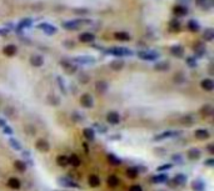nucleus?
Instances as JSON below:
<instances>
[{"instance_id": "nucleus-38", "label": "nucleus", "mask_w": 214, "mask_h": 191, "mask_svg": "<svg viewBox=\"0 0 214 191\" xmlns=\"http://www.w3.org/2000/svg\"><path fill=\"white\" fill-rule=\"evenodd\" d=\"M212 111H213V109H212V106H210V105H205V106H203V109H202V110H200V113H202L204 116L210 115V114H212Z\"/></svg>"}, {"instance_id": "nucleus-47", "label": "nucleus", "mask_w": 214, "mask_h": 191, "mask_svg": "<svg viewBox=\"0 0 214 191\" xmlns=\"http://www.w3.org/2000/svg\"><path fill=\"white\" fill-rule=\"evenodd\" d=\"M129 191H143V189L139 185H133V186H130Z\"/></svg>"}, {"instance_id": "nucleus-15", "label": "nucleus", "mask_w": 214, "mask_h": 191, "mask_svg": "<svg viewBox=\"0 0 214 191\" xmlns=\"http://www.w3.org/2000/svg\"><path fill=\"white\" fill-rule=\"evenodd\" d=\"M173 13H174L177 16H184V15H186V13H188V9L184 5H177L173 8Z\"/></svg>"}, {"instance_id": "nucleus-50", "label": "nucleus", "mask_w": 214, "mask_h": 191, "mask_svg": "<svg viewBox=\"0 0 214 191\" xmlns=\"http://www.w3.org/2000/svg\"><path fill=\"white\" fill-rule=\"evenodd\" d=\"M173 159L177 160V161H180V156L179 155H173Z\"/></svg>"}, {"instance_id": "nucleus-33", "label": "nucleus", "mask_w": 214, "mask_h": 191, "mask_svg": "<svg viewBox=\"0 0 214 191\" xmlns=\"http://www.w3.org/2000/svg\"><path fill=\"white\" fill-rule=\"evenodd\" d=\"M169 28H170L172 31H179V30H180V23H179L177 19L172 20V21L169 23Z\"/></svg>"}, {"instance_id": "nucleus-6", "label": "nucleus", "mask_w": 214, "mask_h": 191, "mask_svg": "<svg viewBox=\"0 0 214 191\" xmlns=\"http://www.w3.org/2000/svg\"><path fill=\"white\" fill-rule=\"evenodd\" d=\"M138 56L143 60H155L158 58V54L153 51H139Z\"/></svg>"}, {"instance_id": "nucleus-10", "label": "nucleus", "mask_w": 214, "mask_h": 191, "mask_svg": "<svg viewBox=\"0 0 214 191\" xmlns=\"http://www.w3.org/2000/svg\"><path fill=\"white\" fill-rule=\"evenodd\" d=\"M95 90L99 92V94H104L106 90H108V83L104 80H99L95 83Z\"/></svg>"}, {"instance_id": "nucleus-27", "label": "nucleus", "mask_w": 214, "mask_h": 191, "mask_svg": "<svg viewBox=\"0 0 214 191\" xmlns=\"http://www.w3.org/2000/svg\"><path fill=\"white\" fill-rule=\"evenodd\" d=\"M170 52L173 54L174 56H178V58H180L182 55H183V52H184V50H183V48L182 46H179V45H175V46H172V49H170Z\"/></svg>"}, {"instance_id": "nucleus-13", "label": "nucleus", "mask_w": 214, "mask_h": 191, "mask_svg": "<svg viewBox=\"0 0 214 191\" xmlns=\"http://www.w3.org/2000/svg\"><path fill=\"white\" fill-rule=\"evenodd\" d=\"M8 186L13 190H19L21 187V182L19 181V179H17V177H10L8 180Z\"/></svg>"}, {"instance_id": "nucleus-19", "label": "nucleus", "mask_w": 214, "mask_h": 191, "mask_svg": "<svg viewBox=\"0 0 214 191\" xmlns=\"http://www.w3.org/2000/svg\"><path fill=\"white\" fill-rule=\"evenodd\" d=\"M106 184H108V186L112 187V189L116 187L119 185V177L116 175H110L108 177V180H106Z\"/></svg>"}, {"instance_id": "nucleus-35", "label": "nucleus", "mask_w": 214, "mask_h": 191, "mask_svg": "<svg viewBox=\"0 0 214 191\" xmlns=\"http://www.w3.org/2000/svg\"><path fill=\"white\" fill-rule=\"evenodd\" d=\"M188 29H189L190 31H193V33H197V31L199 30V24H198L195 20H189V23H188Z\"/></svg>"}, {"instance_id": "nucleus-29", "label": "nucleus", "mask_w": 214, "mask_h": 191, "mask_svg": "<svg viewBox=\"0 0 214 191\" xmlns=\"http://www.w3.org/2000/svg\"><path fill=\"white\" fill-rule=\"evenodd\" d=\"M213 38H214V31H213V29H210V28L205 29L204 33H203V39L205 40V41H212Z\"/></svg>"}, {"instance_id": "nucleus-11", "label": "nucleus", "mask_w": 214, "mask_h": 191, "mask_svg": "<svg viewBox=\"0 0 214 191\" xmlns=\"http://www.w3.org/2000/svg\"><path fill=\"white\" fill-rule=\"evenodd\" d=\"M200 86H202V89L205 91H212L214 89V83L212 79H204V80H202V83H200Z\"/></svg>"}, {"instance_id": "nucleus-49", "label": "nucleus", "mask_w": 214, "mask_h": 191, "mask_svg": "<svg viewBox=\"0 0 214 191\" xmlns=\"http://www.w3.org/2000/svg\"><path fill=\"white\" fill-rule=\"evenodd\" d=\"M188 64H189L190 66H193V67H194V66L197 65V63H195V60H193L192 58H189V59H188Z\"/></svg>"}, {"instance_id": "nucleus-17", "label": "nucleus", "mask_w": 214, "mask_h": 191, "mask_svg": "<svg viewBox=\"0 0 214 191\" xmlns=\"http://www.w3.org/2000/svg\"><path fill=\"white\" fill-rule=\"evenodd\" d=\"M39 29L43 30V31H45L46 34H54V33L57 31V28H55V26H53V25H50V24H40V25H39Z\"/></svg>"}, {"instance_id": "nucleus-45", "label": "nucleus", "mask_w": 214, "mask_h": 191, "mask_svg": "<svg viewBox=\"0 0 214 191\" xmlns=\"http://www.w3.org/2000/svg\"><path fill=\"white\" fill-rule=\"evenodd\" d=\"M85 58H87V56H85ZM85 58L83 59V56H80V58H76L75 60L79 61V63H91V61H93V59H91L90 56H89V59H85Z\"/></svg>"}, {"instance_id": "nucleus-5", "label": "nucleus", "mask_w": 214, "mask_h": 191, "mask_svg": "<svg viewBox=\"0 0 214 191\" xmlns=\"http://www.w3.org/2000/svg\"><path fill=\"white\" fill-rule=\"evenodd\" d=\"M80 104H82V106H84L87 109H90L93 106V104H94V101H93V98L89 94H83L82 98H80Z\"/></svg>"}, {"instance_id": "nucleus-30", "label": "nucleus", "mask_w": 214, "mask_h": 191, "mask_svg": "<svg viewBox=\"0 0 214 191\" xmlns=\"http://www.w3.org/2000/svg\"><path fill=\"white\" fill-rule=\"evenodd\" d=\"M59 184H60L61 186H64V187H79L75 182L70 181L69 179H60V180H59Z\"/></svg>"}, {"instance_id": "nucleus-46", "label": "nucleus", "mask_w": 214, "mask_h": 191, "mask_svg": "<svg viewBox=\"0 0 214 191\" xmlns=\"http://www.w3.org/2000/svg\"><path fill=\"white\" fill-rule=\"evenodd\" d=\"M170 168H172L170 164H165V165H160V166L158 168V170H159V171H164V170H169Z\"/></svg>"}, {"instance_id": "nucleus-2", "label": "nucleus", "mask_w": 214, "mask_h": 191, "mask_svg": "<svg viewBox=\"0 0 214 191\" xmlns=\"http://www.w3.org/2000/svg\"><path fill=\"white\" fill-rule=\"evenodd\" d=\"M109 54L112 55H115V56H125V55H131V51L124 49V48H112L108 50Z\"/></svg>"}, {"instance_id": "nucleus-25", "label": "nucleus", "mask_w": 214, "mask_h": 191, "mask_svg": "<svg viewBox=\"0 0 214 191\" xmlns=\"http://www.w3.org/2000/svg\"><path fill=\"white\" fill-rule=\"evenodd\" d=\"M168 180V176L165 174H160V175H157V176H153L152 181L154 184H162V182H165Z\"/></svg>"}, {"instance_id": "nucleus-43", "label": "nucleus", "mask_w": 214, "mask_h": 191, "mask_svg": "<svg viewBox=\"0 0 214 191\" xmlns=\"http://www.w3.org/2000/svg\"><path fill=\"white\" fill-rule=\"evenodd\" d=\"M79 81H80L82 84H87L88 81H89V76H88L87 74H80V75H79Z\"/></svg>"}, {"instance_id": "nucleus-26", "label": "nucleus", "mask_w": 214, "mask_h": 191, "mask_svg": "<svg viewBox=\"0 0 214 191\" xmlns=\"http://www.w3.org/2000/svg\"><path fill=\"white\" fill-rule=\"evenodd\" d=\"M188 157L190 160H198L200 157V150L198 149H190L188 151Z\"/></svg>"}, {"instance_id": "nucleus-31", "label": "nucleus", "mask_w": 214, "mask_h": 191, "mask_svg": "<svg viewBox=\"0 0 214 191\" xmlns=\"http://www.w3.org/2000/svg\"><path fill=\"white\" fill-rule=\"evenodd\" d=\"M14 168H15L18 171H20V172H24V171L26 170V165H25V162H24V161H20V160L14 161Z\"/></svg>"}, {"instance_id": "nucleus-9", "label": "nucleus", "mask_w": 214, "mask_h": 191, "mask_svg": "<svg viewBox=\"0 0 214 191\" xmlns=\"http://www.w3.org/2000/svg\"><path fill=\"white\" fill-rule=\"evenodd\" d=\"M61 66H63V69L68 73V74H74L75 71H76V67L72 64V63H69V61H66V60H63L61 63Z\"/></svg>"}, {"instance_id": "nucleus-22", "label": "nucleus", "mask_w": 214, "mask_h": 191, "mask_svg": "<svg viewBox=\"0 0 214 191\" xmlns=\"http://www.w3.org/2000/svg\"><path fill=\"white\" fill-rule=\"evenodd\" d=\"M88 184H89L90 187H98L100 185V179L97 175H90L89 180H88Z\"/></svg>"}, {"instance_id": "nucleus-8", "label": "nucleus", "mask_w": 214, "mask_h": 191, "mask_svg": "<svg viewBox=\"0 0 214 191\" xmlns=\"http://www.w3.org/2000/svg\"><path fill=\"white\" fill-rule=\"evenodd\" d=\"M194 135H195V138L198 139V140H207V139H209V131L208 130H204V129H198V130H195V132H194Z\"/></svg>"}, {"instance_id": "nucleus-39", "label": "nucleus", "mask_w": 214, "mask_h": 191, "mask_svg": "<svg viewBox=\"0 0 214 191\" xmlns=\"http://www.w3.org/2000/svg\"><path fill=\"white\" fill-rule=\"evenodd\" d=\"M0 126H2V129H3V130L6 132V134H11V132H13V130H11V129H10V128L6 125V122H5V121H3V119H2V117H0Z\"/></svg>"}, {"instance_id": "nucleus-37", "label": "nucleus", "mask_w": 214, "mask_h": 191, "mask_svg": "<svg viewBox=\"0 0 214 191\" xmlns=\"http://www.w3.org/2000/svg\"><path fill=\"white\" fill-rule=\"evenodd\" d=\"M184 80H185V76H184L183 73H177V74L174 75V81H175L177 84H182V83H184Z\"/></svg>"}, {"instance_id": "nucleus-4", "label": "nucleus", "mask_w": 214, "mask_h": 191, "mask_svg": "<svg viewBox=\"0 0 214 191\" xmlns=\"http://www.w3.org/2000/svg\"><path fill=\"white\" fill-rule=\"evenodd\" d=\"M180 135V131H165V132H162V134H159L157 135L154 140L155 141H160V140H163V139H169V138H174V136H178Z\"/></svg>"}, {"instance_id": "nucleus-3", "label": "nucleus", "mask_w": 214, "mask_h": 191, "mask_svg": "<svg viewBox=\"0 0 214 191\" xmlns=\"http://www.w3.org/2000/svg\"><path fill=\"white\" fill-rule=\"evenodd\" d=\"M35 147L39 150L40 153H48L50 150V145H49V142L45 139H39L35 142Z\"/></svg>"}, {"instance_id": "nucleus-21", "label": "nucleus", "mask_w": 214, "mask_h": 191, "mask_svg": "<svg viewBox=\"0 0 214 191\" xmlns=\"http://www.w3.org/2000/svg\"><path fill=\"white\" fill-rule=\"evenodd\" d=\"M114 38L116 40H120V41H129L130 40V35L128 33H124V31H118L114 34Z\"/></svg>"}, {"instance_id": "nucleus-44", "label": "nucleus", "mask_w": 214, "mask_h": 191, "mask_svg": "<svg viewBox=\"0 0 214 191\" xmlns=\"http://www.w3.org/2000/svg\"><path fill=\"white\" fill-rule=\"evenodd\" d=\"M31 25V20H29V19H26V20H23L21 23H20V25H19V28H26V26H30Z\"/></svg>"}, {"instance_id": "nucleus-12", "label": "nucleus", "mask_w": 214, "mask_h": 191, "mask_svg": "<svg viewBox=\"0 0 214 191\" xmlns=\"http://www.w3.org/2000/svg\"><path fill=\"white\" fill-rule=\"evenodd\" d=\"M30 64L34 67H40L44 64V59H43V56H40V55H33L30 58Z\"/></svg>"}, {"instance_id": "nucleus-51", "label": "nucleus", "mask_w": 214, "mask_h": 191, "mask_svg": "<svg viewBox=\"0 0 214 191\" xmlns=\"http://www.w3.org/2000/svg\"><path fill=\"white\" fill-rule=\"evenodd\" d=\"M205 164H207V165H212V164H213V160H209V161H207Z\"/></svg>"}, {"instance_id": "nucleus-1", "label": "nucleus", "mask_w": 214, "mask_h": 191, "mask_svg": "<svg viewBox=\"0 0 214 191\" xmlns=\"http://www.w3.org/2000/svg\"><path fill=\"white\" fill-rule=\"evenodd\" d=\"M84 23H89V21H85V20H72V21L63 23V26H64L65 29H69V30H76V29H79Z\"/></svg>"}, {"instance_id": "nucleus-36", "label": "nucleus", "mask_w": 214, "mask_h": 191, "mask_svg": "<svg viewBox=\"0 0 214 191\" xmlns=\"http://www.w3.org/2000/svg\"><path fill=\"white\" fill-rule=\"evenodd\" d=\"M193 190H195V191H203L204 190V184L202 181H199V180L194 181L193 182Z\"/></svg>"}, {"instance_id": "nucleus-32", "label": "nucleus", "mask_w": 214, "mask_h": 191, "mask_svg": "<svg viewBox=\"0 0 214 191\" xmlns=\"http://www.w3.org/2000/svg\"><path fill=\"white\" fill-rule=\"evenodd\" d=\"M174 184H177V185H183V184H185V181H186V176L185 175H183V174H178L175 177H174Z\"/></svg>"}, {"instance_id": "nucleus-28", "label": "nucleus", "mask_w": 214, "mask_h": 191, "mask_svg": "<svg viewBox=\"0 0 214 191\" xmlns=\"http://www.w3.org/2000/svg\"><path fill=\"white\" fill-rule=\"evenodd\" d=\"M80 162H82V161H80V159H79L78 155H74L73 154V155L69 156V164H70L73 168H78L80 165Z\"/></svg>"}, {"instance_id": "nucleus-41", "label": "nucleus", "mask_w": 214, "mask_h": 191, "mask_svg": "<svg viewBox=\"0 0 214 191\" xmlns=\"http://www.w3.org/2000/svg\"><path fill=\"white\" fill-rule=\"evenodd\" d=\"M49 103L51 105H59L60 104V100L55 96V95H50V96H49Z\"/></svg>"}, {"instance_id": "nucleus-14", "label": "nucleus", "mask_w": 214, "mask_h": 191, "mask_svg": "<svg viewBox=\"0 0 214 191\" xmlns=\"http://www.w3.org/2000/svg\"><path fill=\"white\" fill-rule=\"evenodd\" d=\"M94 39H95V36L91 33H83L79 35V40L82 43H91V41H94Z\"/></svg>"}, {"instance_id": "nucleus-40", "label": "nucleus", "mask_w": 214, "mask_h": 191, "mask_svg": "<svg viewBox=\"0 0 214 191\" xmlns=\"http://www.w3.org/2000/svg\"><path fill=\"white\" fill-rule=\"evenodd\" d=\"M108 161H109L110 164H114V165H119V164L122 162V161H120L115 155H112V154L108 155Z\"/></svg>"}, {"instance_id": "nucleus-7", "label": "nucleus", "mask_w": 214, "mask_h": 191, "mask_svg": "<svg viewBox=\"0 0 214 191\" xmlns=\"http://www.w3.org/2000/svg\"><path fill=\"white\" fill-rule=\"evenodd\" d=\"M106 121H108L109 124L116 125L120 121V115L116 111H110V113H108V115H106Z\"/></svg>"}, {"instance_id": "nucleus-20", "label": "nucleus", "mask_w": 214, "mask_h": 191, "mask_svg": "<svg viewBox=\"0 0 214 191\" xmlns=\"http://www.w3.org/2000/svg\"><path fill=\"white\" fill-rule=\"evenodd\" d=\"M57 164H58L60 168H65L66 165H69V156L59 155V156L57 157Z\"/></svg>"}, {"instance_id": "nucleus-34", "label": "nucleus", "mask_w": 214, "mask_h": 191, "mask_svg": "<svg viewBox=\"0 0 214 191\" xmlns=\"http://www.w3.org/2000/svg\"><path fill=\"white\" fill-rule=\"evenodd\" d=\"M155 70H158V71H167V70H169V63H159V64H157L155 65Z\"/></svg>"}, {"instance_id": "nucleus-23", "label": "nucleus", "mask_w": 214, "mask_h": 191, "mask_svg": "<svg viewBox=\"0 0 214 191\" xmlns=\"http://www.w3.org/2000/svg\"><path fill=\"white\" fill-rule=\"evenodd\" d=\"M125 174H127L128 179H137L138 175H139V171H138L137 168H128L127 171H125Z\"/></svg>"}, {"instance_id": "nucleus-16", "label": "nucleus", "mask_w": 214, "mask_h": 191, "mask_svg": "<svg viewBox=\"0 0 214 191\" xmlns=\"http://www.w3.org/2000/svg\"><path fill=\"white\" fill-rule=\"evenodd\" d=\"M17 51H18V49H17V46L15 45H6L5 48H4V50H3V52H4V55H6V56H14L15 54H17Z\"/></svg>"}, {"instance_id": "nucleus-48", "label": "nucleus", "mask_w": 214, "mask_h": 191, "mask_svg": "<svg viewBox=\"0 0 214 191\" xmlns=\"http://www.w3.org/2000/svg\"><path fill=\"white\" fill-rule=\"evenodd\" d=\"M207 147H208V151H209L210 154H214V145H213V144H209Z\"/></svg>"}, {"instance_id": "nucleus-18", "label": "nucleus", "mask_w": 214, "mask_h": 191, "mask_svg": "<svg viewBox=\"0 0 214 191\" xmlns=\"http://www.w3.org/2000/svg\"><path fill=\"white\" fill-rule=\"evenodd\" d=\"M110 67L113 70L115 71H119V70H122L123 67H124V61L123 60H119V59H115L110 63Z\"/></svg>"}, {"instance_id": "nucleus-42", "label": "nucleus", "mask_w": 214, "mask_h": 191, "mask_svg": "<svg viewBox=\"0 0 214 191\" xmlns=\"http://www.w3.org/2000/svg\"><path fill=\"white\" fill-rule=\"evenodd\" d=\"M9 144L13 146V149H15V150H20V149H21L20 144H19L17 140H14V139H10V140H9Z\"/></svg>"}, {"instance_id": "nucleus-24", "label": "nucleus", "mask_w": 214, "mask_h": 191, "mask_svg": "<svg viewBox=\"0 0 214 191\" xmlns=\"http://www.w3.org/2000/svg\"><path fill=\"white\" fill-rule=\"evenodd\" d=\"M83 135H84V138L85 139H88V140H90V141H93L95 139V134H94V130L93 129H90V128H87V129H84L83 130Z\"/></svg>"}]
</instances>
